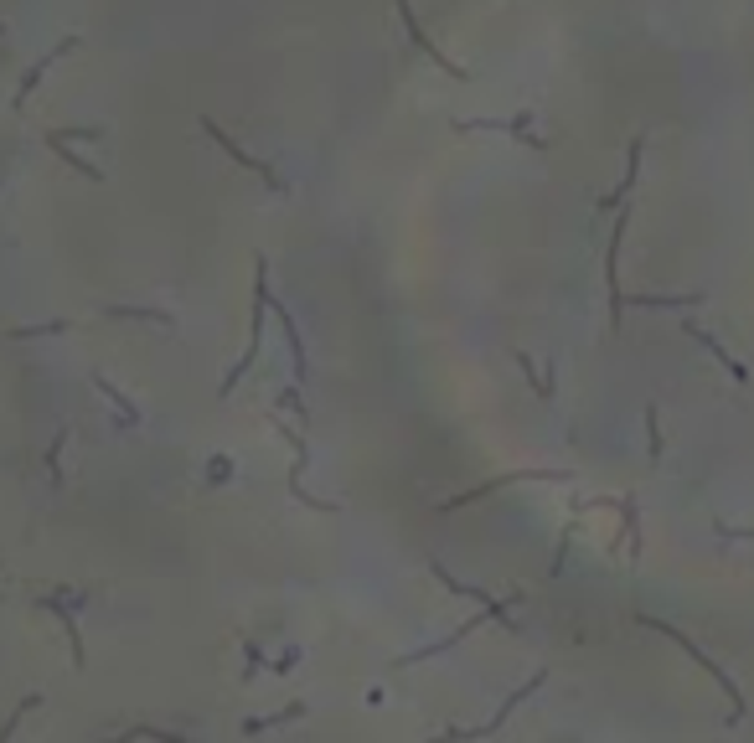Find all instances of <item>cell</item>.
<instances>
[{
  "label": "cell",
  "instance_id": "cell-2",
  "mask_svg": "<svg viewBox=\"0 0 754 743\" xmlns=\"http://www.w3.org/2000/svg\"><path fill=\"white\" fill-rule=\"evenodd\" d=\"M393 5H398V16H403V26H408V36H414V47H418V52H429V63H439L445 73L466 78V67H460V63H449L445 52H439V47L429 42V32H424V26H418V16H414V5H408V0H393Z\"/></svg>",
  "mask_w": 754,
  "mask_h": 743
},
{
  "label": "cell",
  "instance_id": "cell-6",
  "mask_svg": "<svg viewBox=\"0 0 754 743\" xmlns=\"http://www.w3.org/2000/svg\"><path fill=\"white\" fill-rule=\"evenodd\" d=\"M682 331H688L692 341H698V346H708V351H713V356H719V362H723V372H729V377H734V382H744V377H749V372H744V362H734V356H729V351H723L719 341H713V336L703 331V326H692V320H682Z\"/></svg>",
  "mask_w": 754,
  "mask_h": 743
},
{
  "label": "cell",
  "instance_id": "cell-7",
  "mask_svg": "<svg viewBox=\"0 0 754 743\" xmlns=\"http://www.w3.org/2000/svg\"><path fill=\"white\" fill-rule=\"evenodd\" d=\"M73 47H78V36H67V42H57V47H52V52H47V57H42V63H36V67H32V73H26V83H21V94H16V104H26V94H32L36 83H42V73H47V67H52V63H57V57H67V52H73Z\"/></svg>",
  "mask_w": 754,
  "mask_h": 743
},
{
  "label": "cell",
  "instance_id": "cell-9",
  "mask_svg": "<svg viewBox=\"0 0 754 743\" xmlns=\"http://www.w3.org/2000/svg\"><path fill=\"white\" fill-rule=\"evenodd\" d=\"M646 434H651V465L661 459V428H657V408H646Z\"/></svg>",
  "mask_w": 754,
  "mask_h": 743
},
{
  "label": "cell",
  "instance_id": "cell-8",
  "mask_svg": "<svg viewBox=\"0 0 754 743\" xmlns=\"http://www.w3.org/2000/svg\"><path fill=\"white\" fill-rule=\"evenodd\" d=\"M703 289H688V295H636V310H677V305H703Z\"/></svg>",
  "mask_w": 754,
  "mask_h": 743
},
{
  "label": "cell",
  "instance_id": "cell-3",
  "mask_svg": "<svg viewBox=\"0 0 754 743\" xmlns=\"http://www.w3.org/2000/svg\"><path fill=\"white\" fill-rule=\"evenodd\" d=\"M202 129H207L212 140L223 145V150H227V156H233V160H238V166H248V171H254V176H264V181H269V186H274V191H289V186H285V181H279V176H274V171H269V166H264V160H254V156H248V150H243V145H238V140H227V135H223V125H212V119H202Z\"/></svg>",
  "mask_w": 754,
  "mask_h": 743
},
{
  "label": "cell",
  "instance_id": "cell-4",
  "mask_svg": "<svg viewBox=\"0 0 754 743\" xmlns=\"http://www.w3.org/2000/svg\"><path fill=\"white\" fill-rule=\"evenodd\" d=\"M532 114H517V119H455V129H501V135H522L532 150H548L543 135H532Z\"/></svg>",
  "mask_w": 754,
  "mask_h": 743
},
{
  "label": "cell",
  "instance_id": "cell-1",
  "mask_svg": "<svg viewBox=\"0 0 754 743\" xmlns=\"http://www.w3.org/2000/svg\"><path fill=\"white\" fill-rule=\"evenodd\" d=\"M636 625H646V630H661V635H672L677 646L688 650V656H692V661H698V666H703L708 677H719V687H723V692H729V702H734V718H744V697H739V687H734V681H729V671H723L719 661H708V656H703V650H698V646H692L688 635H682V630H672V625H667V619H657V615H636Z\"/></svg>",
  "mask_w": 754,
  "mask_h": 743
},
{
  "label": "cell",
  "instance_id": "cell-5",
  "mask_svg": "<svg viewBox=\"0 0 754 743\" xmlns=\"http://www.w3.org/2000/svg\"><path fill=\"white\" fill-rule=\"evenodd\" d=\"M641 145H646V140L636 135V145H630V171H626V181H620L615 191H605V196L594 202V212H610V206H620V202H626V191L636 186V176H641Z\"/></svg>",
  "mask_w": 754,
  "mask_h": 743
}]
</instances>
